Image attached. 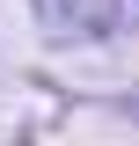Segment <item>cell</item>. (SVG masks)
<instances>
[]
</instances>
